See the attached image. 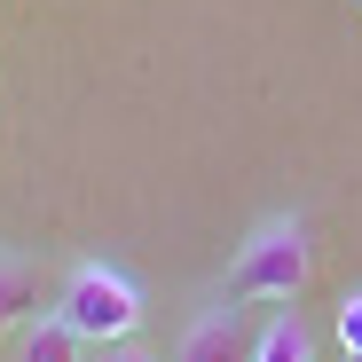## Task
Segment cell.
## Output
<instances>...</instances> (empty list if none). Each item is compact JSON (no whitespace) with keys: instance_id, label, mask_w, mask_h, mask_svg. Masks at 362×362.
Wrapping results in <instances>:
<instances>
[{"instance_id":"1","label":"cell","mask_w":362,"mask_h":362,"mask_svg":"<svg viewBox=\"0 0 362 362\" xmlns=\"http://www.w3.org/2000/svg\"><path fill=\"white\" fill-rule=\"evenodd\" d=\"M315 276V245H308V221L299 213H268L245 228V245H236L228 276H221V299L236 308H291L299 291Z\"/></svg>"},{"instance_id":"2","label":"cell","mask_w":362,"mask_h":362,"mask_svg":"<svg viewBox=\"0 0 362 362\" xmlns=\"http://www.w3.org/2000/svg\"><path fill=\"white\" fill-rule=\"evenodd\" d=\"M55 315H64L87 346H127L150 308H142V284L118 260H71L64 284H55Z\"/></svg>"},{"instance_id":"3","label":"cell","mask_w":362,"mask_h":362,"mask_svg":"<svg viewBox=\"0 0 362 362\" xmlns=\"http://www.w3.org/2000/svg\"><path fill=\"white\" fill-rule=\"evenodd\" d=\"M173 362H252V331H245V308L236 299H213L205 315H189Z\"/></svg>"},{"instance_id":"4","label":"cell","mask_w":362,"mask_h":362,"mask_svg":"<svg viewBox=\"0 0 362 362\" xmlns=\"http://www.w3.org/2000/svg\"><path fill=\"white\" fill-rule=\"evenodd\" d=\"M32 315H40V268H32V252L0 245V331H24Z\"/></svg>"},{"instance_id":"5","label":"cell","mask_w":362,"mask_h":362,"mask_svg":"<svg viewBox=\"0 0 362 362\" xmlns=\"http://www.w3.org/2000/svg\"><path fill=\"white\" fill-rule=\"evenodd\" d=\"M79 354H87V339H79L64 315H55V308L32 315V323L16 331V362H79Z\"/></svg>"},{"instance_id":"6","label":"cell","mask_w":362,"mask_h":362,"mask_svg":"<svg viewBox=\"0 0 362 362\" xmlns=\"http://www.w3.org/2000/svg\"><path fill=\"white\" fill-rule=\"evenodd\" d=\"M252 362H315V331L299 323V308H276L252 339Z\"/></svg>"},{"instance_id":"7","label":"cell","mask_w":362,"mask_h":362,"mask_svg":"<svg viewBox=\"0 0 362 362\" xmlns=\"http://www.w3.org/2000/svg\"><path fill=\"white\" fill-rule=\"evenodd\" d=\"M339 339H346V354H362V291L339 308Z\"/></svg>"},{"instance_id":"8","label":"cell","mask_w":362,"mask_h":362,"mask_svg":"<svg viewBox=\"0 0 362 362\" xmlns=\"http://www.w3.org/2000/svg\"><path fill=\"white\" fill-rule=\"evenodd\" d=\"M95 362H158V354H150V346H134V339H127V346H95Z\"/></svg>"}]
</instances>
